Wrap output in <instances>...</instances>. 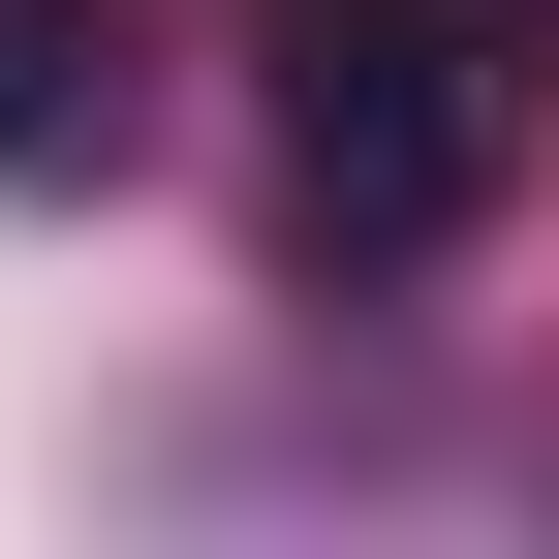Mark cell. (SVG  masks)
Listing matches in <instances>:
<instances>
[{
    "instance_id": "obj_1",
    "label": "cell",
    "mask_w": 559,
    "mask_h": 559,
    "mask_svg": "<svg viewBox=\"0 0 559 559\" xmlns=\"http://www.w3.org/2000/svg\"><path fill=\"white\" fill-rule=\"evenodd\" d=\"M498 156H528V62L466 32V0H311V32H280V249L404 280V249L498 218Z\"/></svg>"
},
{
    "instance_id": "obj_2",
    "label": "cell",
    "mask_w": 559,
    "mask_h": 559,
    "mask_svg": "<svg viewBox=\"0 0 559 559\" xmlns=\"http://www.w3.org/2000/svg\"><path fill=\"white\" fill-rule=\"evenodd\" d=\"M124 156V32L94 0H0V187H94Z\"/></svg>"
}]
</instances>
